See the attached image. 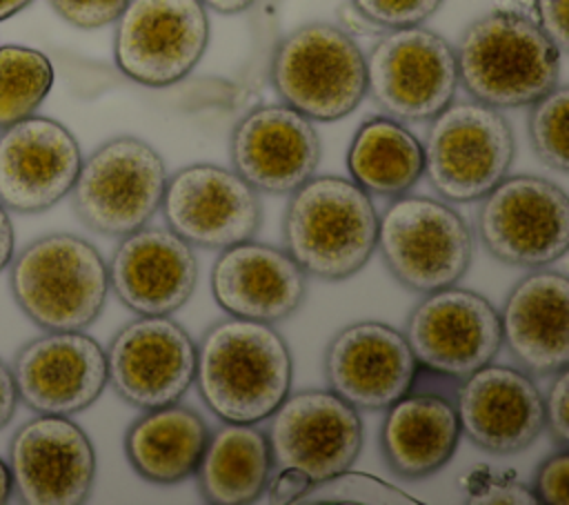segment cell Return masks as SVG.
Segmentation results:
<instances>
[{"instance_id": "6da1fadb", "label": "cell", "mask_w": 569, "mask_h": 505, "mask_svg": "<svg viewBox=\"0 0 569 505\" xmlns=\"http://www.w3.org/2000/svg\"><path fill=\"white\" fill-rule=\"evenodd\" d=\"M289 345L269 325L227 318L196 347V385L204 405L224 423H260L289 396Z\"/></svg>"}, {"instance_id": "7a4b0ae2", "label": "cell", "mask_w": 569, "mask_h": 505, "mask_svg": "<svg viewBox=\"0 0 569 505\" xmlns=\"http://www.w3.org/2000/svg\"><path fill=\"white\" fill-rule=\"evenodd\" d=\"M456 51L458 82L489 107H527L558 85L560 51L536 20L518 11L476 18Z\"/></svg>"}, {"instance_id": "3957f363", "label": "cell", "mask_w": 569, "mask_h": 505, "mask_svg": "<svg viewBox=\"0 0 569 505\" xmlns=\"http://www.w3.org/2000/svg\"><path fill=\"white\" fill-rule=\"evenodd\" d=\"M284 251L320 280H345L376 249L378 214L367 191L340 176H311L284 209Z\"/></svg>"}, {"instance_id": "277c9868", "label": "cell", "mask_w": 569, "mask_h": 505, "mask_svg": "<svg viewBox=\"0 0 569 505\" xmlns=\"http://www.w3.org/2000/svg\"><path fill=\"white\" fill-rule=\"evenodd\" d=\"M9 287L22 314L44 331H76L100 316L109 269L89 240L56 231L11 258Z\"/></svg>"}, {"instance_id": "5b68a950", "label": "cell", "mask_w": 569, "mask_h": 505, "mask_svg": "<svg viewBox=\"0 0 569 505\" xmlns=\"http://www.w3.org/2000/svg\"><path fill=\"white\" fill-rule=\"evenodd\" d=\"M271 82L291 109L309 120L333 122L349 116L367 93L365 53L340 27L309 22L278 42Z\"/></svg>"}, {"instance_id": "8992f818", "label": "cell", "mask_w": 569, "mask_h": 505, "mask_svg": "<svg viewBox=\"0 0 569 505\" xmlns=\"http://www.w3.org/2000/svg\"><path fill=\"white\" fill-rule=\"evenodd\" d=\"M422 151V174L431 187L445 200L473 202L507 176L516 142L500 109L478 100H451L431 118Z\"/></svg>"}, {"instance_id": "52a82bcc", "label": "cell", "mask_w": 569, "mask_h": 505, "mask_svg": "<svg viewBox=\"0 0 569 505\" xmlns=\"http://www.w3.org/2000/svg\"><path fill=\"white\" fill-rule=\"evenodd\" d=\"M376 247L391 276L429 294L456 285L469 269L473 238L467 220L427 196H398L378 218Z\"/></svg>"}, {"instance_id": "ba28073f", "label": "cell", "mask_w": 569, "mask_h": 505, "mask_svg": "<svg viewBox=\"0 0 569 505\" xmlns=\"http://www.w3.org/2000/svg\"><path fill=\"white\" fill-rule=\"evenodd\" d=\"M164 185L160 154L140 138L118 136L82 158L69 194L76 216L91 231L122 238L156 216Z\"/></svg>"}, {"instance_id": "9c48e42d", "label": "cell", "mask_w": 569, "mask_h": 505, "mask_svg": "<svg viewBox=\"0 0 569 505\" xmlns=\"http://www.w3.org/2000/svg\"><path fill=\"white\" fill-rule=\"evenodd\" d=\"M367 91L396 120L422 122L456 96L453 47L420 24L389 29L365 56Z\"/></svg>"}, {"instance_id": "30bf717a", "label": "cell", "mask_w": 569, "mask_h": 505, "mask_svg": "<svg viewBox=\"0 0 569 505\" xmlns=\"http://www.w3.org/2000/svg\"><path fill=\"white\" fill-rule=\"evenodd\" d=\"M485 249L507 265L545 267L569 247V200L551 180L505 176L476 214Z\"/></svg>"}, {"instance_id": "8fae6325", "label": "cell", "mask_w": 569, "mask_h": 505, "mask_svg": "<svg viewBox=\"0 0 569 505\" xmlns=\"http://www.w3.org/2000/svg\"><path fill=\"white\" fill-rule=\"evenodd\" d=\"M209 16L200 0H129L116 18L113 58L138 85L169 87L202 58Z\"/></svg>"}, {"instance_id": "7c38bea8", "label": "cell", "mask_w": 569, "mask_h": 505, "mask_svg": "<svg viewBox=\"0 0 569 505\" xmlns=\"http://www.w3.org/2000/svg\"><path fill=\"white\" fill-rule=\"evenodd\" d=\"M402 334L418 365L456 380L489 365L502 345L498 309L453 285L429 291L407 316Z\"/></svg>"}, {"instance_id": "4fadbf2b", "label": "cell", "mask_w": 569, "mask_h": 505, "mask_svg": "<svg viewBox=\"0 0 569 505\" xmlns=\"http://www.w3.org/2000/svg\"><path fill=\"white\" fill-rule=\"evenodd\" d=\"M160 209L173 234L204 249L251 240L262 220L256 189L236 171L209 162L182 167L167 178Z\"/></svg>"}, {"instance_id": "5bb4252c", "label": "cell", "mask_w": 569, "mask_h": 505, "mask_svg": "<svg viewBox=\"0 0 569 505\" xmlns=\"http://www.w3.org/2000/svg\"><path fill=\"white\" fill-rule=\"evenodd\" d=\"M269 418L267 440L273 467H296L311 483L349 469L360 454L358 409L331 389H305L287 396Z\"/></svg>"}, {"instance_id": "9a60e30c", "label": "cell", "mask_w": 569, "mask_h": 505, "mask_svg": "<svg viewBox=\"0 0 569 505\" xmlns=\"http://www.w3.org/2000/svg\"><path fill=\"white\" fill-rule=\"evenodd\" d=\"M104 354L107 383L138 409L178 403L196 376V345L169 316H140L127 323Z\"/></svg>"}, {"instance_id": "2e32d148", "label": "cell", "mask_w": 569, "mask_h": 505, "mask_svg": "<svg viewBox=\"0 0 569 505\" xmlns=\"http://www.w3.org/2000/svg\"><path fill=\"white\" fill-rule=\"evenodd\" d=\"M13 492L27 505H80L96 478V452L69 416L38 414L9 440Z\"/></svg>"}, {"instance_id": "e0dca14e", "label": "cell", "mask_w": 569, "mask_h": 505, "mask_svg": "<svg viewBox=\"0 0 569 505\" xmlns=\"http://www.w3.org/2000/svg\"><path fill=\"white\" fill-rule=\"evenodd\" d=\"M80 165V145L62 122L22 118L0 129V202L16 214L47 211L71 191Z\"/></svg>"}, {"instance_id": "ac0fdd59", "label": "cell", "mask_w": 569, "mask_h": 505, "mask_svg": "<svg viewBox=\"0 0 569 505\" xmlns=\"http://www.w3.org/2000/svg\"><path fill=\"white\" fill-rule=\"evenodd\" d=\"M11 374L18 400L31 412L73 416L102 394L107 354L82 329L47 331L18 349Z\"/></svg>"}, {"instance_id": "d6986e66", "label": "cell", "mask_w": 569, "mask_h": 505, "mask_svg": "<svg viewBox=\"0 0 569 505\" xmlns=\"http://www.w3.org/2000/svg\"><path fill=\"white\" fill-rule=\"evenodd\" d=\"M416 374L405 334L376 320L340 329L325 351L329 389L356 409H387L411 392Z\"/></svg>"}, {"instance_id": "ffe728a7", "label": "cell", "mask_w": 569, "mask_h": 505, "mask_svg": "<svg viewBox=\"0 0 569 505\" xmlns=\"http://www.w3.org/2000/svg\"><path fill=\"white\" fill-rule=\"evenodd\" d=\"M231 165L256 191L291 194L320 162V138L307 116L289 105H262L231 131Z\"/></svg>"}, {"instance_id": "44dd1931", "label": "cell", "mask_w": 569, "mask_h": 505, "mask_svg": "<svg viewBox=\"0 0 569 505\" xmlns=\"http://www.w3.org/2000/svg\"><path fill=\"white\" fill-rule=\"evenodd\" d=\"M460 432L491 454H516L545 429L542 396L533 380L509 365H485L462 378L456 394Z\"/></svg>"}, {"instance_id": "7402d4cb", "label": "cell", "mask_w": 569, "mask_h": 505, "mask_svg": "<svg viewBox=\"0 0 569 505\" xmlns=\"http://www.w3.org/2000/svg\"><path fill=\"white\" fill-rule=\"evenodd\" d=\"M109 269V287L140 316H169L198 283V260L189 242L164 227H140L122 236Z\"/></svg>"}, {"instance_id": "603a6c76", "label": "cell", "mask_w": 569, "mask_h": 505, "mask_svg": "<svg viewBox=\"0 0 569 505\" xmlns=\"http://www.w3.org/2000/svg\"><path fill=\"white\" fill-rule=\"evenodd\" d=\"M211 291L227 314L271 325L302 305L307 274L284 249L242 240L216 258Z\"/></svg>"}, {"instance_id": "cb8c5ba5", "label": "cell", "mask_w": 569, "mask_h": 505, "mask_svg": "<svg viewBox=\"0 0 569 505\" xmlns=\"http://www.w3.org/2000/svg\"><path fill=\"white\" fill-rule=\"evenodd\" d=\"M502 343L533 376L569 365V280L560 271H533L516 283L500 311Z\"/></svg>"}, {"instance_id": "d4e9b609", "label": "cell", "mask_w": 569, "mask_h": 505, "mask_svg": "<svg viewBox=\"0 0 569 505\" xmlns=\"http://www.w3.org/2000/svg\"><path fill=\"white\" fill-rule=\"evenodd\" d=\"M460 440V423L449 398L405 394L387 407L380 449L391 472L425 478L449 463Z\"/></svg>"}, {"instance_id": "484cf974", "label": "cell", "mask_w": 569, "mask_h": 505, "mask_svg": "<svg viewBox=\"0 0 569 505\" xmlns=\"http://www.w3.org/2000/svg\"><path fill=\"white\" fill-rule=\"evenodd\" d=\"M209 440L204 418L180 403L144 409L124 434L129 465L149 483L173 485L196 474Z\"/></svg>"}, {"instance_id": "4316f807", "label": "cell", "mask_w": 569, "mask_h": 505, "mask_svg": "<svg viewBox=\"0 0 569 505\" xmlns=\"http://www.w3.org/2000/svg\"><path fill=\"white\" fill-rule=\"evenodd\" d=\"M271 469L267 434L249 423H227L209 434L196 481L211 505H247L264 494Z\"/></svg>"}, {"instance_id": "83f0119b", "label": "cell", "mask_w": 569, "mask_h": 505, "mask_svg": "<svg viewBox=\"0 0 569 505\" xmlns=\"http://www.w3.org/2000/svg\"><path fill=\"white\" fill-rule=\"evenodd\" d=\"M351 180L367 194L398 198L425 171L422 142L396 118H367L347 151Z\"/></svg>"}, {"instance_id": "f1b7e54d", "label": "cell", "mask_w": 569, "mask_h": 505, "mask_svg": "<svg viewBox=\"0 0 569 505\" xmlns=\"http://www.w3.org/2000/svg\"><path fill=\"white\" fill-rule=\"evenodd\" d=\"M53 87L51 60L24 44L0 47V129L29 118Z\"/></svg>"}, {"instance_id": "f546056e", "label": "cell", "mask_w": 569, "mask_h": 505, "mask_svg": "<svg viewBox=\"0 0 569 505\" xmlns=\"http://www.w3.org/2000/svg\"><path fill=\"white\" fill-rule=\"evenodd\" d=\"M529 138L536 156L551 169L565 174L569 169L567 154V111L569 89L556 85L542 98L529 105Z\"/></svg>"}, {"instance_id": "4dcf8cb0", "label": "cell", "mask_w": 569, "mask_h": 505, "mask_svg": "<svg viewBox=\"0 0 569 505\" xmlns=\"http://www.w3.org/2000/svg\"><path fill=\"white\" fill-rule=\"evenodd\" d=\"M311 503H367V505H418L416 498L402 489L373 478L362 472H340L325 481L313 483L307 494L298 501Z\"/></svg>"}, {"instance_id": "1f68e13d", "label": "cell", "mask_w": 569, "mask_h": 505, "mask_svg": "<svg viewBox=\"0 0 569 505\" xmlns=\"http://www.w3.org/2000/svg\"><path fill=\"white\" fill-rule=\"evenodd\" d=\"M362 18L385 29L416 27L438 11L442 0H351Z\"/></svg>"}, {"instance_id": "d6a6232c", "label": "cell", "mask_w": 569, "mask_h": 505, "mask_svg": "<svg viewBox=\"0 0 569 505\" xmlns=\"http://www.w3.org/2000/svg\"><path fill=\"white\" fill-rule=\"evenodd\" d=\"M569 452L560 447L556 454L547 456L533 476V496L545 505H567L569 503Z\"/></svg>"}, {"instance_id": "836d02e7", "label": "cell", "mask_w": 569, "mask_h": 505, "mask_svg": "<svg viewBox=\"0 0 569 505\" xmlns=\"http://www.w3.org/2000/svg\"><path fill=\"white\" fill-rule=\"evenodd\" d=\"M129 0H49L53 11L78 29H98L116 22Z\"/></svg>"}, {"instance_id": "e575fe53", "label": "cell", "mask_w": 569, "mask_h": 505, "mask_svg": "<svg viewBox=\"0 0 569 505\" xmlns=\"http://www.w3.org/2000/svg\"><path fill=\"white\" fill-rule=\"evenodd\" d=\"M567 387H569V374L567 367L553 374L551 387L547 398H542L545 407V427L551 434V440H556L560 447H567L569 443V423H567Z\"/></svg>"}, {"instance_id": "d590c367", "label": "cell", "mask_w": 569, "mask_h": 505, "mask_svg": "<svg viewBox=\"0 0 569 505\" xmlns=\"http://www.w3.org/2000/svg\"><path fill=\"white\" fill-rule=\"evenodd\" d=\"M311 478L307 474H302L296 467H276L273 474H269L267 481V501L273 505H289V503H298L307 489L311 487Z\"/></svg>"}, {"instance_id": "8d00e7d4", "label": "cell", "mask_w": 569, "mask_h": 505, "mask_svg": "<svg viewBox=\"0 0 569 505\" xmlns=\"http://www.w3.org/2000/svg\"><path fill=\"white\" fill-rule=\"evenodd\" d=\"M469 503H505V505H531L538 503L533 496V489L516 483V481H498L489 478L487 483L471 487Z\"/></svg>"}, {"instance_id": "74e56055", "label": "cell", "mask_w": 569, "mask_h": 505, "mask_svg": "<svg viewBox=\"0 0 569 505\" xmlns=\"http://www.w3.org/2000/svg\"><path fill=\"white\" fill-rule=\"evenodd\" d=\"M538 27L558 47L560 53L567 51V0H536Z\"/></svg>"}, {"instance_id": "f35d334b", "label": "cell", "mask_w": 569, "mask_h": 505, "mask_svg": "<svg viewBox=\"0 0 569 505\" xmlns=\"http://www.w3.org/2000/svg\"><path fill=\"white\" fill-rule=\"evenodd\" d=\"M18 405V392L11 367L0 358V429L11 420Z\"/></svg>"}, {"instance_id": "ab89813d", "label": "cell", "mask_w": 569, "mask_h": 505, "mask_svg": "<svg viewBox=\"0 0 569 505\" xmlns=\"http://www.w3.org/2000/svg\"><path fill=\"white\" fill-rule=\"evenodd\" d=\"M13 225L9 218V211L0 202V271H4L13 258Z\"/></svg>"}, {"instance_id": "60d3db41", "label": "cell", "mask_w": 569, "mask_h": 505, "mask_svg": "<svg viewBox=\"0 0 569 505\" xmlns=\"http://www.w3.org/2000/svg\"><path fill=\"white\" fill-rule=\"evenodd\" d=\"M204 7L218 11V13H224V16H231V13H240L244 9H249L256 0H200Z\"/></svg>"}, {"instance_id": "b9f144b4", "label": "cell", "mask_w": 569, "mask_h": 505, "mask_svg": "<svg viewBox=\"0 0 569 505\" xmlns=\"http://www.w3.org/2000/svg\"><path fill=\"white\" fill-rule=\"evenodd\" d=\"M13 494V481H11V472L9 465L0 458V505H4Z\"/></svg>"}, {"instance_id": "7bdbcfd3", "label": "cell", "mask_w": 569, "mask_h": 505, "mask_svg": "<svg viewBox=\"0 0 569 505\" xmlns=\"http://www.w3.org/2000/svg\"><path fill=\"white\" fill-rule=\"evenodd\" d=\"M33 0H0V22L20 13L24 7H29Z\"/></svg>"}]
</instances>
